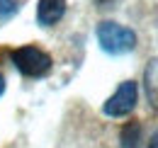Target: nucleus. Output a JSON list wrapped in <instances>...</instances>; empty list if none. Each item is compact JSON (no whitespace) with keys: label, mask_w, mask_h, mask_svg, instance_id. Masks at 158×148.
I'll use <instances>...</instances> for the list:
<instances>
[{"label":"nucleus","mask_w":158,"mask_h":148,"mask_svg":"<svg viewBox=\"0 0 158 148\" xmlns=\"http://www.w3.org/2000/svg\"><path fill=\"white\" fill-rule=\"evenodd\" d=\"M98 44L105 54H112V56H122V54H129L134 51L136 46V34L119 24V22H112V19H105L98 24Z\"/></svg>","instance_id":"f257e3e1"},{"label":"nucleus","mask_w":158,"mask_h":148,"mask_svg":"<svg viewBox=\"0 0 158 148\" xmlns=\"http://www.w3.org/2000/svg\"><path fill=\"white\" fill-rule=\"evenodd\" d=\"M10 58L12 66L27 78H44L51 71V56L37 46H20L10 54Z\"/></svg>","instance_id":"f03ea898"},{"label":"nucleus","mask_w":158,"mask_h":148,"mask_svg":"<svg viewBox=\"0 0 158 148\" xmlns=\"http://www.w3.org/2000/svg\"><path fill=\"white\" fill-rule=\"evenodd\" d=\"M136 102H139V85L134 80H124V83H119L117 90L105 100L102 112H105V117L119 119V117L131 114L134 107H136Z\"/></svg>","instance_id":"7ed1b4c3"},{"label":"nucleus","mask_w":158,"mask_h":148,"mask_svg":"<svg viewBox=\"0 0 158 148\" xmlns=\"http://www.w3.org/2000/svg\"><path fill=\"white\" fill-rule=\"evenodd\" d=\"M66 15V0H39L37 5V22L41 27H54Z\"/></svg>","instance_id":"20e7f679"},{"label":"nucleus","mask_w":158,"mask_h":148,"mask_svg":"<svg viewBox=\"0 0 158 148\" xmlns=\"http://www.w3.org/2000/svg\"><path fill=\"white\" fill-rule=\"evenodd\" d=\"M143 88H146L148 105L153 109H158V58H151L143 71Z\"/></svg>","instance_id":"39448f33"},{"label":"nucleus","mask_w":158,"mask_h":148,"mask_svg":"<svg viewBox=\"0 0 158 148\" xmlns=\"http://www.w3.org/2000/svg\"><path fill=\"white\" fill-rule=\"evenodd\" d=\"M122 148H139V141H141V126L136 121L134 124H127L122 129Z\"/></svg>","instance_id":"423d86ee"},{"label":"nucleus","mask_w":158,"mask_h":148,"mask_svg":"<svg viewBox=\"0 0 158 148\" xmlns=\"http://www.w3.org/2000/svg\"><path fill=\"white\" fill-rule=\"evenodd\" d=\"M17 10H20V2L17 0H0V19L12 17Z\"/></svg>","instance_id":"0eeeda50"},{"label":"nucleus","mask_w":158,"mask_h":148,"mask_svg":"<svg viewBox=\"0 0 158 148\" xmlns=\"http://www.w3.org/2000/svg\"><path fill=\"white\" fill-rule=\"evenodd\" d=\"M148 148H158V129L153 131V136H151V141H148Z\"/></svg>","instance_id":"6e6552de"},{"label":"nucleus","mask_w":158,"mask_h":148,"mask_svg":"<svg viewBox=\"0 0 158 148\" xmlns=\"http://www.w3.org/2000/svg\"><path fill=\"white\" fill-rule=\"evenodd\" d=\"M95 2H98L100 7H110V5H114L117 0H95Z\"/></svg>","instance_id":"1a4fd4ad"},{"label":"nucleus","mask_w":158,"mask_h":148,"mask_svg":"<svg viewBox=\"0 0 158 148\" xmlns=\"http://www.w3.org/2000/svg\"><path fill=\"white\" fill-rule=\"evenodd\" d=\"M2 92H5V78H2V73H0V97H2Z\"/></svg>","instance_id":"9d476101"}]
</instances>
